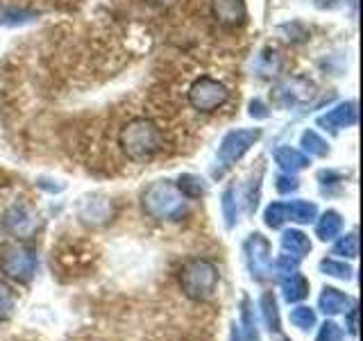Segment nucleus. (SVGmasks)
Masks as SVG:
<instances>
[{
  "mask_svg": "<svg viewBox=\"0 0 363 341\" xmlns=\"http://www.w3.org/2000/svg\"><path fill=\"white\" fill-rule=\"evenodd\" d=\"M37 253L28 246H5L0 250V271L16 282H30L37 273Z\"/></svg>",
  "mask_w": 363,
  "mask_h": 341,
  "instance_id": "obj_4",
  "label": "nucleus"
},
{
  "mask_svg": "<svg viewBox=\"0 0 363 341\" xmlns=\"http://www.w3.org/2000/svg\"><path fill=\"white\" fill-rule=\"evenodd\" d=\"M150 3H155V5H162V7H170V5H175L177 0H150Z\"/></svg>",
  "mask_w": 363,
  "mask_h": 341,
  "instance_id": "obj_38",
  "label": "nucleus"
},
{
  "mask_svg": "<svg viewBox=\"0 0 363 341\" xmlns=\"http://www.w3.org/2000/svg\"><path fill=\"white\" fill-rule=\"evenodd\" d=\"M281 293L286 303H300L309 296V280L302 273H291V276L281 278Z\"/></svg>",
  "mask_w": 363,
  "mask_h": 341,
  "instance_id": "obj_16",
  "label": "nucleus"
},
{
  "mask_svg": "<svg viewBox=\"0 0 363 341\" xmlns=\"http://www.w3.org/2000/svg\"><path fill=\"white\" fill-rule=\"evenodd\" d=\"M275 187H277L279 193H293V191H298L300 180L295 178L293 173H281V175H277V180H275Z\"/></svg>",
  "mask_w": 363,
  "mask_h": 341,
  "instance_id": "obj_33",
  "label": "nucleus"
},
{
  "mask_svg": "<svg viewBox=\"0 0 363 341\" xmlns=\"http://www.w3.org/2000/svg\"><path fill=\"white\" fill-rule=\"evenodd\" d=\"M350 305H352L350 296L334 289V287H325L323 293H320V298H318V307H320V312H325L329 316L345 314Z\"/></svg>",
  "mask_w": 363,
  "mask_h": 341,
  "instance_id": "obj_14",
  "label": "nucleus"
},
{
  "mask_svg": "<svg viewBox=\"0 0 363 341\" xmlns=\"http://www.w3.org/2000/svg\"><path fill=\"white\" fill-rule=\"evenodd\" d=\"M32 18H34V11H28V9H7V7L0 9V23H3V26H21V23H28Z\"/></svg>",
  "mask_w": 363,
  "mask_h": 341,
  "instance_id": "obj_28",
  "label": "nucleus"
},
{
  "mask_svg": "<svg viewBox=\"0 0 363 341\" xmlns=\"http://www.w3.org/2000/svg\"><path fill=\"white\" fill-rule=\"evenodd\" d=\"M320 271L325 276H332V278H338V280H350L352 278V266H347L345 261H338V259H323L320 261Z\"/></svg>",
  "mask_w": 363,
  "mask_h": 341,
  "instance_id": "obj_26",
  "label": "nucleus"
},
{
  "mask_svg": "<svg viewBox=\"0 0 363 341\" xmlns=\"http://www.w3.org/2000/svg\"><path fill=\"white\" fill-rule=\"evenodd\" d=\"M230 341H243V337H241V328H238L236 323H234L232 330H230Z\"/></svg>",
  "mask_w": 363,
  "mask_h": 341,
  "instance_id": "obj_36",
  "label": "nucleus"
},
{
  "mask_svg": "<svg viewBox=\"0 0 363 341\" xmlns=\"http://www.w3.org/2000/svg\"><path fill=\"white\" fill-rule=\"evenodd\" d=\"M77 216L86 225H94V227L105 225L111 221V216H113L111 200L105 196H86L77 205Z\"/></svg>",
  "mask_w": 363,
  "mask_h": 341,
  "instance_id": "obj_9",
  "label": "nucleus"
},
{
  "mask_svg": "<svg viewBox=\"0 0 363 341\" xmlns=\"http://www.w3.org/2000/svg\"><path fill=\"white\" fill-rule=\"evenodd\" d=\"M227 100H230V89H227L220 80H213V77H207V75L198 77L189 89L191 107L202 112V114L220 109Z\"/></svg>",
  "mask_w": 363,
  "mask_h": 341,
  "instance_id": "obj_5",
  "label": "nucleus"
},
{
  "mask_svg": "<svg viewBox=\"0 0 363 341\" xmlns=\"http://www.w3.org/2000/svg\"><path fill=\"white\" fill-rule=\"evenodd\" d=\"M334 255H343L347 259L359 257V237H357V232H350L345 237H340L338 242L334 244Z\"/></svg>",
  "mask_w": 363,
  "mask_h": 341,
  "instance_id": "obj_24",
  "label": "nucleus"
},
{
  "mask_svg": "<svg viewBox=\"0 0 363 341\" xmlns=\"http://www.w3.org/2000/svg\"><path fill=\"white\" fill-rule=\"evenodd\" d=\"M357 102L350 100V102H340L334 109H329L327 114H323L320 119H318V125L325 130H343V128H352V125L357 123Z\"/></svg>",
  "mask_w": 363,
  "mask_h": 341,
  "instance_id": "obj_10",
  "label": "nucleus"
},
{
  "mask_svg": "<svg viewBox=\"0 0 363 341\" xmlns=\"http://www.w3.org/2000/svg\"><path fill=\"white\" fill-rule=\"evenodd\" d=\"M279 68H281V60H279V55H277V53L266 50L264 55H261V60H259V75H261V77L277 75V73H279Z\"/></svg>",
  "mask_w": 363,
  "mask_h": 341,
  "instance_id": "obj_27",
  "label": "nucleus"
},
{
  "mask_svg": "<svg viewBox=\"0 0 363 341\" xmlns=\"http://www.w3.org/2000/svg\"><path fill=\"white\" fill-rule=\"evenodd\" d=\"M241 323H243V341H261L259 337V328H257V321H255V314H252V303L245 296L241 301Z\"/></svg>",
  "mask_w": 363,
  "mask_h": 341,
  "instance_id": "obj_21",
  "label": "nucleus"
},
{
  "mask_svg": "<svg viewBox=\"0 0 363 341\" xmlns=\"http://www.w3.org/2000/svg\"><path fill=\"white\" fill-rule=\"evenodd\" d=\"M143 212L159 221H179L186 214V198L170 180H157L141 196Z\"/></svg>",
  "mask_w": 363,
  "mask_h": 341,
  "instance_id": "obj_2",
  "label": "nucleus"
},
{
  "mask_svg": "<svg viewBox=\"0 0 363 341\" xmlns=\"http://www.w3.org/2000/svg\"><path fill=\"white\" fill-rule=\"evenodd\" d=\"M340 230H343V216L334 210H327L315 223V234L320 242H332L340 234Z\"/></svg>",
  "mask_w": 363,
  "mask_h": 341,
  "instance_id": "obj_17",
  "label": "nucleus"
},
{
  "mask_svg": "<svg viewBox=\"0 0 363 341\" xmlns=\"http://www.w3.org/2000/svg\"><path fill=\"white\" fill-rule=\"evenodd\" d=\"M261 136L259 128H250V130H232L225 134V139L220 144L218 159L223 166H232L241 159L250 148H252Z\"/></svg>",
  "mask_w": 363,
  "mask_h": 341,
  "instance_id": "obj_8",
  "label": "nucleus"
},
{
  "mask_svg": "<svg viewBox=\"0 0 363 341\" xmlns=\"http://www.w3.org/2000/svg\"><path fill=\"white\" fill-rule=\"evenodd\" d=\"M302 146H304V151L309 153V155H313V157H325L329 153L327 141L318 132H313V130H306L302 134Z\"/></svg>",
  "mask_w": 363,
  "mask_h": 341,
  "instance_id": "obj_22",
  "label": "nucleus"
},
{
  "mask_svg": "<svg viewBox=\"0 0 363 341\" xmlns=\"http://www.w3.org/2000/svg\"><path fill=\"white\" fill-rule=\"evenodd\" d=\"M275 162L277 166L284 170V173H298V170H304L309 166V157H306L302 151L298 148H291V146H279L275 151Z\"/></svg>",
  "mask_w": 363,
  "mask_h": 341,
  "instance_id": "obj_13",
  "label": "nucleus"
},
{
  "mask_svg": "<svg viewBox=\"0 0 363 341\" xmlns=\"http://www.w3.org/2000/svg\"><path fill=\"white\" fill-rule=\"evenodd\" d=\"M261 314H264V321H266V328L270 332H279L281 330V321H279V307H277V298L272 291H266L261 296Z\"/></svg>",
  "mask_w": 363,
  "mask_h": 341,
  "instance_id": "obj_19",
  "label": "nucleus"
},
{
  "mask_svg": "<svg viewBox=\"0 0 363 341\" xmlns=\"http://www.w3.org/2000/svg\"><path fill=\"white\" fill-rule=\"evenodd\" d=\"M313 96V85L309 80L304 77H293L289 82H284L279 89H277V102L284 107H291V105H302V102L311 100Z\"/></svg>",
  "mask_w": 363,
  "mask_h": 341,
  "instance_id": "obj_11",
  "label": "nucleus"
},
{
  "mask_svg": "<svg viewBox=\"0 0 363 341\" xmlns=\"http://www.w3.org/2000/svg\"><path fill=\"white\" fill-rule=\"evenodd\" d=\"M179 193L184 196L186 200H196L200 196H204V191H207V185H204V180L200 175H193V173H184V175H179L177 180V185Z\"/></svg>",
  "mask_w": 363,
  "mask_h": 341,
  "instance_id": "obj_20",
  "label": "nucleus"
},
{
  "mask_svg": "<svg viewBox=\"0 0 363 341\" xmlns=\"http://www.w3.org/2000/svg\"><path fill=\"white\" fill-rule=\"evenodd\" d=\"M121 146L123 153L134 162L150 159L164 148V134L150 119H132L121 130Z\"/></svg>",
  "mask_w": 363,
  "mask_h": 341,
  "instance_id": "obj_1",
  "label": "nucleus"
},
{
  "mask_svg": "<svg viewBox=\"0 0 363 341\" xmlns=\"http://www.w3.org/2000/svg\"><path fill=\"white\" fill-rule=\"evenodd\" d=\"M213 16L227 28H236L245 21V3L243 0H211Z\"/></svg>",
  "mask_w": 363,
  "mask_h": 341,
  "instance_id": "obj_12",
  "label": "nucleus"
},
{
  "mask_svg": "<svg viewBox=\"0 0 363 341\" xmlns=\"http://www.w3.org/2000/svg\"><path fill=\"white\" fill-rule=\"evenodd\" d=\"M291 323L300 330H311L315 325V312L306 305H298L291 310Z\"/></svg>",
  "mask_w": 363,
  "mask_h": 341,
  "instance_id": "obj_25",
  "label": "nucleus"
},
{
  "mask_svg": "<svg viewBox=\"0 0 363 341\" xmlns=\"http://www.w3.org/2000/svg\"><path fill=\"white\" fill-rule=\"evenodd\" d=\"M250 114H252V117H257V119H266L268 117L266 105L261 100H252V102H250Z\"/></svg>",
  "mask_w": 363,
  "mask_h": 341,
  "instance_id": "obj_35",
  "label": "nucleus"
},
{
  "mask_svg": "<svg viewBox=\"0 0 363 341\" xmlns=\"http://www.w3.org/2000/svg\"><path fill=\"white\" fill-rule=\"evenodd\" d=\"M245 259H247V269L250 276L257 282H266L272 278V248L270 242L261 234V232H252L245 239Z\"/></svg>",
  "mask_w": 363,
  "mask_h": 341,
  "instance_id": "obj_6",
  "label": "nucleus"
},
{
  "mask_svg": "<svg viewBox=\"0 0 363 341\" xmlns=\"http://www.w3.org/2000/svg\"><path fill=\"white\" fill-rule=\"evenodd\" d=\"M286 221H289L286 205H284V202H270L266 207V212H264V223L268 227H272V230H277V227H281Z\"/></svg>",
  "mask_w": 363,
  "mask_h": 341,
  "instance_id": "obj_23",
  "label": "nucleus"
},
{
  "mask_svg": "<svg viewBox=\"0 0 363 341\" xmlns=\"http://www.w3.org/2000/svg\"><path fill=\"white\" fill-rule=\"evenodd\" d=\"M315 341H343V330L334 321H325L315 335Z\"/></svg>",
  "mask_w": 363,
  "mask_h": 341,
  "instance_id": "obj_32",
  "label": "nucleus"
},
{
  "mask_svg": "<svg viewBox=\"0 0 363 341\" xmlns=\"http://www.w3.org/2000/svg\"><path fill=\"white\" fill-rule=\"evenodd\" d=\"M16 298L7 284H0V321H7V318L14 314Z\"/></svg>",
  "mask_w": 363,
  "mask_h": 341,
  "instance_id": "obj_30",
  "label": "nucleus"
},
{
  "mask_svg": "<svg viewBox=\"0 0 363 341\" xmlns=\"http://www.w3.org/2000/svg\"><path fill=\"white\" fill-rule=\"evenodd\" d=\"M281 250L295 259H302L311 253V239L302 230H286L281 234Z\"/></svg>",
  "mask_w": 363,
  "mask_h": 341,
  "instance_id": "obj_15",
  "label": "nucleus"
},
{
  "mask_svg": "<svg viewBox=\"0 0 363 341\" xmlns=\"http://www.w3.org/2000/svg\"><path fill=\"white\" fill-rule=\"evenodd\" d=\"M345 325H347V332L352 337H357L359 335V307L354 305L352 310L345 314Z\"/></svg>",
  "mask_w": 363,
  "mask_h": 341,
  "instance_id": "obj_34",
  "label": "nucleus"
},
{
  "mask_svg": "<svg viewBox=\"0 0 363 341\" xmlns=\"http://www.w3.org/2000/svg\"><path fill=\"white\" fill-rule=\"evenodd\" d=\"M223 214H225V223H227V227H234L236 221H238V219H236L238 212H236V198H234V189H232V187L223 191Z\"/></svg>",
  "mask_w": 363,
  "mask_h": 341,
  "instance_id": "obj_29",
  "label": "nucleus"
},
{
  "mask_svg": "<svg viewBox=\"0 0 363 341\" xmlns=\"http://www.w3.org/2000/svg\"><path fill=\"white\" fill-rule=\"evenodd\" d=\"M0 230L9 237L28 239L39 230V214L26 202H14L0 216Z\"/></svg>",
  "mask_w": 363,
  "mask_h": 341,
  "instance_id": "obj_7",
  "label": "nucleus"
},
{
  "mask_svg": "<svg viewBox=\"0 0 363 341\" xmlns=\"http://www.w3.org/2000/svg\"><path fill=\"white\" fill-rule=\"evenodd\" d=\"M286 216L295 223L306 225V223L315 221L318 207H315V202H309V200H293V202L286 205Z\"/></svg>",
  "mask_w": 363,
  "mask_h": 341,
  "instance_id": "obj_18",
  "label": "nucleus"
},
{
  "mask_svg": "<svg viewBox=\"0 0 363 341\" xmlns=\"http://www.w3.org/2000/svg\"><path fill=\"white\" fill-rule=\"evenodd\" d=\"M298 266H300V259H295V257H291V255H279L277 259H275V273H277V278L281 280V278H286V276H291V273H295L298 271Z\"/></svg>",
  "mask_w": 363,
  "mask_h": 341,
  "instance_id": "obj_31",
  "label": "nucleus"
},
{
  "mask_svg": "<svg viewBox=\"0 0 363 341\" xmlns=\"http://www.w3.org/2000/svg\"><path fill=\"white\" fill-rule=\"evenodd\" d=\"M218 282H220L218 266L209 259H191L179 273L182 291H184L186 298L196 303L211 301L216 291H218Z\"/></svg>",
  "mask_w": 363,
  "mask_h": 341,
  "instance_id": "obj_3",
  "label": "nucleus"
},
{
  "mask_svg": "<svg viewBox=\"0 0 363 341\" xmlns=\"http://www.w3.org/2000/svg\"><path fill=\"white\" fill-rule=\"evenodd\" d=\"M315 5L318 7H336V5H340V0H315Z\"/></svg>",
  "mask_w": 363,
  "mask_h": 341,
  "instance_id": "obj_37",
  "label": "nucleus"
}]
</instances>
